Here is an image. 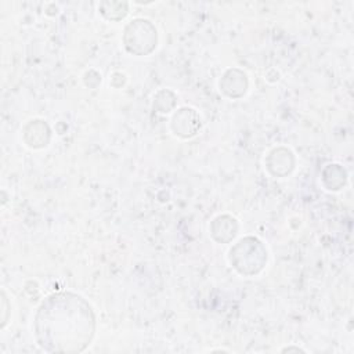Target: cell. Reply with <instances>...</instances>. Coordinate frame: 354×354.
<instances>
[{
	"label": "cell",
	"mask_w": 354,
	"mask_h": 354,
	"mask_svg": "<svg viewBox=\"0 0 354 354\" xmlns=\"http://www.w3.org/2000/svg\"><path fill=\"white\" fill-rule=\"evenodd\" d=\"M35 329L39 344L47 351H82L93 336V311L76 295H54L40 306Z\"/></svg>",
	"instance_id": "6da1fadb"
}]
</instances>
